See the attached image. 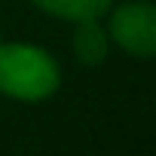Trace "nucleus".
Returning <instances> with one entry per match:
<instances>
[{"label": "nucleus", "mask_w": 156, "mask_h": 156, "mask_svg": "<svg viewBox=\"0 0 156 156\" xmlns=\"http://www.w3.org/2000/svg\"><path fill=\"white\" fill-rule=\"evenodd\" d=\"M61 83L49 52L31 43H0V92L19 101H43Z\"/></svg>", "instance_id": "nucleus-1"}, {"label": "nucleus", "mask_w": 156, "mask_h": 156, "mask_svg": "<svg viewBox=\"0 0 156 156\" xmlns=\"http://www.w3.org/2000/svg\"><path fill=\"white\" fill-rule=\"evenodd\" d=\"M110 37L132 55L150 58L156 52V9L150 3H126L110 16Z\"/></svg>", "instance_id": "nucleus-2"}, {"label": "nucleus", "mask_w": 156, "mask_h": 156, "mask_svg": "<svg viewBox=\"0 0 156 156\" xmlns=\"http://www.w3.org/2000/svg\"><path fill=\"white\" fill-rule=\"evenodd\" d=\"M73 52L83 64L95 67L107 58V34L98 25V19H86L76 22V34H73Z\"/></svg>", "instance_id": "nucleus-3"}, {"label": "nucleus", "mask_w": 156, "mask_h": 156, "mask_svg": "<svg viewBox=\"0 0 156 156\" xmlns=\"http://www.w3.org/2000/svg\"><path fill=\"white\" fill-rule=\"evenodd\" d=\"M34 6H40L49 16L58 19H70V22H86V19H98L107 12L110 0H31Z\"/></svg>", "instance_id": "nucleus-4"}]
</instances>
